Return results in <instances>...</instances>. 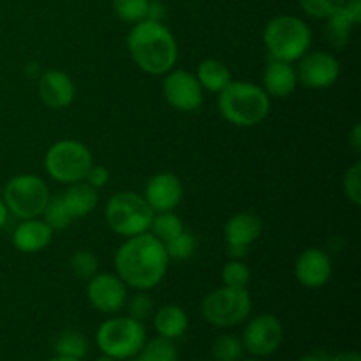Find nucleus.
Here are the masks:
<instances>
[{"instance_id":"nucleus-36","label":"nucleus","mask_w":361,"mask_h":361,"mask_svg":"<svg viewBox=\"0 0 361 361\" xmlns=\"http://www.w3.org/2000/svg\"><path fill=\"white\" fill-rule=\"evenodd\" d=\"M85 182H87L88 185L94 187V189H102V187L109 182V171L104 166L92 164L87 176H85Z\"/></svg>"},{"instance_id":"nucleus-40","label":"nucleus","mask_w":361,"mask_h":361,"mask_svg":"<svg viewBox=\"0 0 361 361\" xmlns=\"http://www.w3.org/2000/svg\"><path fill=\"white\" fill-rule=\"evenodd\" d=\"M7 217H9V212H7V207H6V203H4V200L0 197V229L6 226Z\"/></svg>"},{"instance_id":"nucleus-4","label":"nucleus","mask_w":361,"mask_h":361,"mask_svg":"<svg viewBox=\"0 0 361 361\" xmlns=\"http://www.w3.org/2000/svg\"><path fill=\"white\" fill-rule=\"evenodd\" d=\"M263 42L270 59L293 63L302 59L312 46V30L302 18L281 14L267 23Z\"/></svg>"},{"instance_id":"nucleus-17","label":"nucleus","mask_w":361,"mask_h":361,"mask_svg":"<svg viewBox=\"0 0 361 361\" xmlns=\"http://www.w3.org/2000/svg\"><path fill=\"white\" fill-rule=\"evenodd\" d=\"M37 92L42 104L49 109H63L71 106L74 101V88L73 80L69 74L59 69H49L41 74L37 81Z\"/></svg>"},{"instance_id":"nucleus-8","label":"nucleus","mask_w":361,"mask_h":361,"mask_svg":"<svg viewBox=\"0 0 361 361\" xmlns=\"http://www.w3.org/2000/svg\"><path fill=\"white\" fill-rule=\"evenodd\" d=\"M49 197H51V192H49L48 183L41 176L32 175V173L13 176L6 183L2 192L7 212L21 221L41 217Z\"/></svg>"},{"instance_id":"nucleus-7","label":"nucleus","mask_w":361,"mask_h":361,"mask_svg":"<svg viewBox=\"0 0 361 361\" xmlns=\"http://www.w3.org/2000/svg\"><path fill=\"white\" fill-rule=\"evenodd\" d=\"M104 215L113 233L123 238H133L148 233L154 219V210L148 207L143 196L123 190L109 197Z\"/></svg>"},{"instance_id":"nucleus-23","label":"nucleus","mask_w":361,"mask_h":361,"mask_svg":"<svg viewBox=\"0 0 361 361\" xmlns=\"http://www.w3.org/2000/svg\"><path fill=\"white\" fill-rule=\"evenodd\" d=\"M185 231V226H183V221L175 214V212H157L154 214V219H152V224L148 233L154 235L159 242L166 243L169 240H173L175 236H178L180 233Z\"/></svg>"},{"instance_id":"nucleus-21","label":"nucleus","mask_w":361,"mask_h":361,"mask_svg":"<svg viewBox=\"0 0 361 361\" xmlns=\"http://www.w3.org/2000/svg\"><path fill=\"white\" fill-rule=\"evenodd\" d=\"M62 200L66 203L67 210L73 215V219L87 217L88 214L95 210L99 203L97 189L88 185L85 180L76 183H71L66 192H62Z\"/></svg>"},{"instance_id":"nucleus-44","label":"nucleus","mask_w":361,"mask_h":361,"mask_svg":"<svg viewBox=\"0 0 361 361\" xmlns=\"http://www.w3.org/2000/svg\"><path fill=\"white\" fill-rule=\"evenodd\" d=\"M238 361H263V358H256V356H250V358H242Z\"/></svg>"},{"instance_id":"nucleus-16","label":"nucleus","mask_w":361,"mask_h":361,"mask_svg":"<svg viewBox=\"0 0 361 361\" xmlns=\"http://www.w3.org/2000/svg\"><path fill=\"white\" fill-rule=\"evenodd\" d=\"M183 196V187L175 173H157L145 185L143 197L148 207L157 212H171L180 204Z\"/></svg>"},{"instance_id":"nucleus-14","label":"nucleus","mask_w":361,"mask_h":361,"mask_svg":"<svg viewBox=\"0 0 361 361\" xmlns=\"http://www.w3.org/2000/svg\"><path fill=\"white\" fill-rule=\"evenodd\" d=\"M298 62V83L307 88H328L341 76V63L328 51H307Z\"/></svg>"},{"instance_id":"nucleus-33","label":"nucleus","mask_w":361,"mask_h":361,"mask_svg":"<svg viewBox=\"0 0 361 361\" xmlns=\"http://www.w3.org/2000/svg\"><path fill=\"white\" fill-rule=\"evenodd\" d=\"M224 286L231 288H247L250 282V270L242 259H231L224 264L221 271Z\"/></svg>"},{"instance_id":"nucleus-22","label":"nucleus","mask_w":361,"mask_h":361,"mask_svg":"<svg viewBox=\"0 0 361 361\" xmlns=\"http://www.w3.org/2000/svg\"><path fill=\"white\" fill-rule=\"evenodd\" d=\"M196 78L201 88L212 92V94H221L233 81L229 67L217 59H207L200 62L196 69Z\"/></svg>"},{"instance_id":"nucleus-20","label":"nucleus","mask_w":361,"mask_h":361,"mask_svg":"<svg viewBox=\"0 0 361 361\" xmlns=\"http://www.w3.org/2000/svg\"><path fill=\"white\" fill-rule=\"evenodd\" d=\"M152 317H154V328L159 337L169 338V341L182 338L189 328L187 312L175 303L161 307L159 310H155Z\"/></svg>"},{"instance_id":"nucleus-39","label":"nucleus","mask_w":361,"mask_h":361,"mask_svg":"<svg viewBox=\"0 0 361 361\" xmlns=\"http://www.w3.org/2000/svg\"><path fill=\"white\" fill-rule=\"evenodd\" d=\"M326 361H361V356L356 351H342Z\"/></svg>"},{"instance_id":"nucleus-26","label":"nucleus","mask_w":361,"mask_h":361,"mask_svg":"<svg viewBox=\"0 0 361 361\" xmlns=\"http://www.w3.org/2000/svg\"><path fill=\"white\" fill-rule=\"evenodd\" d=\"M356 25L342 13V9L337 14H334L331 18H328L326 25H324V35H326L328 42L335 48H342L349 42L353 34V28Z\"/></svg>"},{"instance_id":"nucleus-24","label":"nucleus","mask_w":361,"mask_h":361,"mask_svg":"<svg viewBox=\"0 0 361 361\" xmlns=\"http://www.w3.org/2000/svg\"><path fill=\"white\" fill-rule=\"evenodd\" d=\"M136 361H178V349L175 341L164 337H154L147 341L137 353Z\"/></svg>"},{"instance_id":"nucleus-28","label":"nucleus","mask_w":361,"mask_h":361,"mask_svg":"<svg viewBox=\"0 0 361 361\" xmlns=\"http://www.w3.org/2000/svg\"><path fill=\"white\" fill-rule=\"evenodd\" d=\"M42 221L55 231V229H63L74 221L73 215L67 210L66 203L62 200V194L59 196L49 197L48 204H46L44 212H42Z\"/></svg>"},{"instance_id":"nucleus-3","label":"nucleus","mask_w":361,"mask_h":361,"mask_svg":"<svg viewBox=\"0 0 361 361\" xmlns=\"http://www.w3.org/2000/svg\"><path fill=\"white\" fill-rule=\"evenodd\" d=\"M270 108V95L250 81H231L219 94L221 115L236 127H256L267 118Z\"/></svg>"},{"instance_id":"nucleus-32","label":"nucleus","mask_w":361,"mask_h":361,"mask_svg":"<svg viewBox=\"0 0 361 361\" xmlns=\"http://www.w3.org/2000/svg\"><path fill=\"white\" fill-rule=\"evenodd\" d=\"M303 13L316 20H328L344 7L345 0H298Z\"/></svg>"},{"instance_id":"nucleus-6","label":"nucleus","mask_w":361,"mask_h":361,"mask_svg":"<svg viewBox=\"0 0 361 361\" xmlns=\"http://www.w3.org/2000/svg\"><path fill=\"white\" fill-rule=\"evenodd\" d=\"M252 312V298L247 288L222 286L214 289L201 302V314L215 328H233L245 323Z\"/></svg>"},{"instance_id":"nucleus-10","label":"nucleus","mask_w":361,"mask_h":361,"mask_svg":"<svg viewBox=\"0 0 361 361\" xmlns=\"http://www.w3.org/2000/svg\"><path fill=\"white\" fill-rule=\"evenodd\" d=\"M242 344L245 353L256 358H267L279 351L284 341V328L274 314H259L243 328Z\"/></svg>"},{"instance_id":"nucleus-35","label":"nucleus","mask_w":361,"mask_h":361,"mask_svg":"<svg viewBox=\"0 0 361 361\" xmlns=\"http://www.w3.org/2000/svg\"><path fill=\"white\" fill-rule=\"evenodd\" d=\"M342 187H344V194L353 204L361 203V162L356 161L351 168L345 171L344 180H342Z\"/></svg>"},{"instance_id":"nucleus-18","label":"nucleus","mask_w":361,"mask_h":361,"mask_svg":"<svg viewBox=\"0 0 361 361\" xmlns=\"http://www.w3.org/2000/svg\"><path fill=\"white\" fill-rule=\"evenodd\" d=\"M263 90L270 97L284 99L291 95L298 87V74L291 62L270 59L263 73Z\"/></svg>"},{"instance_id":"nucleus-11","label":"nucleus","mask_w":361,"mask_h":361,"mask_svg":"<svg viewBox=\"0 0 361 361\" xmlns=\"http://www.w3.org/2000/svg\"><path fill=\"white\" fill-rule=\"evenodd\" d=\"M203 92L196 74L185 69H171L162 81V95L176 111H197L203 104Z\"/></svg>"},{"instance_id":"nucleus-1","label":"nucleus","mask_w":361,"mask_h":361,"mask_svg":"<svg viewBox=\"0 0 361 361\" xmlns=\"http://www.w3.org/2000/svg\"><path fill=\"white\" fill-rule=\"evenodd\" d=\"M169 268V257L164 243L150 233L126 238L115 254L116 275L127 288L150 291L164 281Z\"/></svg>"},{"instance_id":"nucleus-12","label":"nucleus","mask_w":361,"mask_h":361,"mask_svg":"<svg viewBox=\"0 0 361 361\" xmlns=\"http://www.w3.org/2000/svg\"><path fill=\"white\" fill-rule=\"evenodd\" d=\"M87 298L95 310L116 314L127 303V286L116 274H95L87 281Z\"/></svg>"},{"instance_id":"nucleus-5","label":"nucleus","mask_w":361,"mask_h":361,"mask_svg":"<svg viewBox=\"0 0 361 361\" xmlns=\"http://www.w3.org/2000/svg\"><path fill=\"white\" fill-rule=\"evenodd\" d=\"M95 342L102 355L116 361L133 360L147 342V330L143 323L130 316H115L97 328Z\"/></svg>"},{"instance_id":"nucleus-43","label":"nucleus","mask_w":361,"mask_h":361,"mask_svg":"<svg viewBox=\"0 0 361 361\" xmlns=\"http://www.w3.org/2000/svg\"><path fill=\"white\" fill-rule=\"evenodd\" d=\"M48 361H78V360H71V358H63V356H55V358L48 360Z\"/></svg>"},{"instance_id":"nucleus-13","label":"nucleus","mask_w":361,"mask_h":361,"mask_svg":"<svg viewBox=\"0 0 361 361\" xmlns=\"http://www.w3.org/2000/svg\"><path fill=\"white\" fill-rule=\"evenodd\" d=\"M263 233V219L252 212H240L229 217L224 226L228 254L233 259H242L249 254L250 245Z\"/></svg>"},{"instance_id":"nucleus-42","label":"nucleus","mask_w":361,"mask_h":361,"mask_svg":"<svg viewBox=\"0 0 361 361\" xmlns=\"http://www.w3.org/2000/svg\"><path fill=\"white\" fill-rule=\"evenodd\" d=\"M95 361H116V360H113L111 356H108V355H102V353H101V356H99V358L95 360Z\"/></svg>"},{"instance_id":"nucleus-15","label":"nucleus","mask_w":361,"mask_h":361,"mask_svg":"<svg viewBox=\"0 0 361 361\" xmlns=\"http://www.w3.org/2000/svg\"><path fill=\"white\" fill-rule=\"evenodd\" d=\"M334 274V264L330 256L317 247H309L303 250L295 263V277L303 288H323Z\"/></svg>"},{"instance_id":"nucleus-41","label":"nucleus","mask_w":361,"mask_h":361,"mask_svg":"<svg viewBox=\"0 0 361 361\" xmlns=\"http://www.w3.org/2000/svg\"><path fill=\"white\" fill-rule=\"evenodd\" d=\"M298 361H326V358H323V356H317V355H309V356H303V358Z\"/></svg>"},{"instance_id":"nucleus-25","label":"nucleus","mask_w":361,"mask_h":361,"mask_svg":"<svg viewBox=\"0 0 361 361\" xmlns=\"http://www.w3.org/2000/svg\"><path fill=\"white\" fill-rule=\"evenodd\" d=\"M55 353L56 356L81 361L88 355L87 337H85L83 334H80V331L74 330L63 331V334L55 341Z\"/></svg>"},{"instance_id":"nucleus-31","label":"nucleus","mask_w":361,"mask_h":361,"mask_svg":"<svg viewBox=\"0 0 361 361\" xmlns=\"http://www.w3.org/2000/svg\"><path fill=\"white\" fill-rule=\"evenodd\" d=\"M69 267L73 270L74 277L80 281H90L99 270V261L90 250H76L71 256Z\"/></svg>"},{"instance_id":"nucleus-19","label":"nucleus","mask_w":361,"mask_h":361,"mask_svg":"<svg viewBox=\"0 0 361 361\" xmlns=\"http://www.w3.org/2000/svg\"><path fill=\"white\" fill-rule=\"evenodd\" d=\"M53 238V229L42 219H25L13 233V245L23 254H35L46 249Z\"/></svg>"},{"instance_id":"nucleus-34","label":"nucleus","mask_w":361,"mask_h":361,"mask_svg":"<svg viewBox=\"0 0 361 361\" xmlns=\"http://www.w3.org/2000/svg\"><path fill=\"white\" fill-rule=\"evenodd\" d=\"M127 310H129V316L133 317V319L145 323V321L150 319V317L154 316L155 303L147 291H140L134 298H130Z\"/></svg>"},{"instance_id":"nucleus-9","label":"nucleus","mask_w":361,"mask_h":361,"mask_svg":"<svg viewBox=\"0 0 361 361\" xmlns=\"http://www.w3.org/2000/svg\"><path fill=\"white\" fill-rule=\"evenodd\" d=\"M92 164L90 150L76 140L56 141L44 155V169L49 178L66 185L85 180Z\"/></svg>"},{"instance_id":"nucleus-29","label":"nucleus","mask_w":361,"mask_h":361,"mask_svg":"<svg viewBox=\"0 0 361 361\" xmlns=\"http://www.w3.org/2000/svg\"><path fill=\"white\" fill-rule=\"evenodd\" d=\"M150 0H113V11L126 23H140L147 20Z\"/></svg>"},{"instance_id":"nucleus-2","label":"nucleus","mask_w":361,"mask_h":361,"mask_svg":"<svg viewBox=\"0 0 361 361\" xmlns=\"http://www.w3.org/2000/svg\"><path fill=\"white\" fill-rule=\"evenodd\" d=\"M127 49L133 62L152 76H164L175 69L178 60L175 35L162 21L143 20L134 23L127 34Z\"/></svg>"},{"instance_id":"nucleus-38","label":"nucleus","mask_w":361,"mask_h":361,"mask_svg":"<svg viewBox=\"0 0 361 361\" xmlns=\"http://www.w3.org/2000/svg\"><path fill=\"white\" fill-rule=\"evenodd\" d=\"M349 145H351V148L355 150V154H360V150H361V127H360V123H356V126L353 127L351 134H349Z\"/></svg>"},{"instance_id":"nucleus-30","label":"nucleus","mask_w":361,"mask_h":361,"mask_svg":"<svg viewBox=\"0 0 361 361\" xmlns=\"http://www.w3.org/2000/svg\"><path fill=\"white\" fill-rule=\"evenodd\" d=\"M166 254H168L169 261H187L194 256L197 249V240L196 236L190 233L183 231L178 236L164 243Z\"/></svg>"},{"instance_id":"nucleus-27","label":"nucleus","mask_w":361,"mask_h":361,"mask_svg":"<svg viewBox=\"0 0 361 361\" xmlns=\"http://www.w3.org/2000/svg\"><path fill=\"white\" fill-rule=\"evenodd\" d=\"M245 355L242 338L236 335H219L212 344V358L214 361H238Z\"/></svg>"},{"instance_id":"nucleus-45","label":"nucleus","mask_w":361,"mask_h":361,"mask_svg":"<svg viewBox=\"0 0 361 361\" xmlns=\"http://www.w3.org/2000/svg\"><path fill=\"white\" fill-rule=\"evenodd\" d=\"M126 361H133V360H126Z\"/></svg>"},{"instance_id":"nucleus-37","label":"nucleus","mask_w":361,"mask_h":361,"mask_svg":"<svg viewBox=\"0 0 361 361\" xmlns=\"http://www.w3.org/2000/svg\"><path fill=\"white\" fill-rule=\"evenodd\" d=\"M342 13H344L353 23L358 25L361 21V0H345L344 7H342Z\"/></svg>"}]
</instances>
